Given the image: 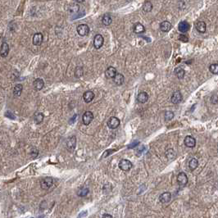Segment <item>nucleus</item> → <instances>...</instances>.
<instances>
[{
    "mask_svg": "<svg viewBox=\"0 0 218 218\" xmlns=\"http://www.w3.org/2000/svg\"><path fill=\"white\" fill-rule=\"evenodd\" d=\"M118 166L121 171L123 172H129L133 166V164L131 161L127 160V159H122L119 161Z\"/></svg>",
    "mask_w": 218,
    "mask_h": 218,
    "instance_id": "f257e3e1",
    "label": "nucleus"
},
{
    "mask_svg": "<svg viewBox=\"0 0 218 218\" xmlns=\"http://www.w3.org/2000/svg\"><path fill=\"white\" fill-rule=\"evenodd\" d=\"M53 184V179L52 177L43 178L40 180V187L42 189H48Z\"/></svg>",
    "mask_w": 218,
    "mask_h": 218,
    "instance_id": "f03ea898",
    "label": "nucleus"
},
{
    "mask_svg": "<svg viewBox=\"0 0 218 218\" xmlns=\"http://www.w3.org/2000/svg\"><path fill=\"white\" fill-rule=\"evenodd\" d=\"M76 30L80 36H86L89 33V27L86 24H80L77 26Z\"/></svg>",
    "mask_w": 218,
    "mask_h": 218,
    "instance_id": "7ed1b4c3",
    "label": "nucleus"
},
{
    "mask_svg": "<svg viewBox=\"0 0 218 218\" xmlns=\"http://www.w3.org/2000/svg\"><path fill=\"white\" fill-rule=\"evenodd\" d=\"M93 119H94V114L90 111H87L82 116V121L85 126H89L91 123Z\"/></svg>",
    "mask_w": 218,
    "mask_h": 218,
    "instance_id": "20e7f679",
    "label": "nucleus"
},
{
    "mask_svg": "<svg viewBox=\"0 0 218 218\" xmlns=\"http://www.w3.org/2000/svg\"><path fill=\"white\" fill-rule=\"evenodd\" d=\"M189 180H188V176L184 172H180L179 173L177 176V182L180 186H184L186 185L188 183Z\"/></svg>",
    "mask_w": 218,
    "mask_h": 218,
    "instance_id": "39448f33",
    "label": "nucleus"
},
{
    "mask_svg": "<svg viewBox=\"0 0 218 218\" xmlns=\"http://www.w3.org/2000/svg\"><path fill=\"white\" fill-rule=\"evenodd\" d=\"M103 43H104V39H103V37L101 34H98L94 36V48H95L96 49L100 48L103 45Z\"/></svg>",
    "mask_w": 218,
    "mask_h": 218,
    "instance_id": "423d86ee",
    "label": "nucleus"
},
{
    "mask_svg": "<svg viewBox=\"0 0 218 218\" xmlns=\"http://www.w3.org/2000/svg\"><path fill=\"white\" fill-rule=\"evenodd\" d=\"M182 94L180 91H175L172 94V98H171V101L173 104H178L182 101Z\"/></svg>",
    "mask_w": 218,
    "mask_h": 218,
    "instance_id": "0eeeda50",
    "label": "nucleus"
},
{
    "mask_svg": "<svg viewBox=\"0 0 218 218\" xmlns=\"http://www.w3.org/2000/svg\"><path fill=\"white\" fill-rule=\"evenodd\" d=\"M120 125V120L116 117V116H112L108 121V126L110 129H116Z\"/></svg>",
    "mask_w": 218,
    "mask_h": 218,
    "instance_id": "6e6552de",
    "label": "nucleus"
},
{
    "mask_svg": "<svg viewBox=\"0 0 218 218\" xmlns=\"http://www.w3.org/2000/svg\"><path fill=\"white\" fill-rule=\"evenodd\" d=\"M184 145L188 148H194L196 145V139L191 135H187L184 140Z\"/></svg>",
    "mask_w": 218,
    "mask_h": 218,
    "instance_id": "1a4fd4ad",
    "label": "nucleus"
},
{
    "mask_svg": "<svg viewBox=\"0 0 218 218\" xmlns=\"http://www.w3.org/2000/svg\"><path fill=\"white\" fill-rule=\"evenodd\" d=\"M76 146V138L75 136H71L67 140V148L70 151H73Z\"/></svg>",
    "mask_w": 218,
    "mask_h": 218,
    "instance_id": "9d476101",
    "label": "nucleus"
},
{
    "mask_svg": "<svg viewBox=\"0 0 218 218\" xmlns=\"http://www.w3.org/2000/svg\"><path fill=\"white\" fill-rule=\"evenodd\" d=\"M172 200V194L170 192H164L159 196V201L161 203H168Z\"/></svg>",
    "mask_w": 218,
    "mask_h": 218,
    "instance_id": "9b49d317",
    "label": "nucleus"
},
{
    "mask_svg": "<svg viewBox=\"0 0 218 218\" xmlns=\"http://www.w3.org/2000/svg\"><path fill=\"white\" fill-rule=\"evenodd\" d=\"M43 40H44L43 34L41 33H35L34 34V36H33V39H32V43H33L34 45L40 46L41 45Z\"/></svg>",
    "mask_w": 218,
    "mask_h": 218,
    "instance_id": "f8f14e48",
    "label": "nucleus"
},
{
    "mask_svg": "<svg viewBox=\"0 0 218 218\" xmlns=\"http://www.w3.org/2000/svg\"><path fill=\"white\" fill-rule=\"evenodd\" d=\"M116 74H117L116 69L113 67H109L106 70V71H105V75L108 79H113L115 76L116 75Z\"/></svg>",
    "mask_w": 218,
    "mask_h": 218,
    "instance_id": "ddd939ff",
    "label": "nucleus"
},
{
    "mask_svg": "<svg viewBox=\"0 0 218 218\" xmlns=\"http://www.w3.org/2000/svg\"><path fill=\"white\" fill-rule=\"evenodd\" d=\"M189 28H190V26L189 24L187 22H180L178 25V30L180 32H182V33H185L187 31H189Z\"/></svg>",
    "mask_w": 218,
    "mask_h": 218,
    "instance_id": "4468645a",
    "label": "nucleus"
},
{
    "mask_svg": "<svg viewBox=\"0 0 218 218\" xmlns=\"http://www.w3.org/2000/svg\"><path fill=\"white\" fill-rule=\"evenodd\" d=\"M133 31L135 34H143V33L145 32V27L143 26V25H142L141 23L137 22L134 25Z\"/></svg>",
    "mask_w": 218,
    "mask_h": 218,
    "instance_id": "2eb2a0df",
    "label": "nucleus"
},
{
    "mask_svg": "<svg viewBox=\"0 0 218 218\" xmlns=\"http://www.w3.org/2000/svg\"><path fill=\"white\" fill-rule=\"evenodd\" d=\"M94 93L91 91V90H88V91L85 92L84 94H83V98H84L85 102L87 103H90L94 99Z\"/></svg>",
    "mask_w": 218,
    "mask_h": 218,
    "instance_id": "dca6fc26",
    "label": "nucleus"
},
{
    "mask_svg": "<svg viewBox=\"0 0 218 218\" xmlns=\"http://www.w3.org/2000/svg\"><path fill=\"white\" fill-rule=\"evenodd\" d=\"M196 26V30H197L199 33L203 34V33L206 32L207 25L204 22H198L196 23V26Z\"/></svg>",
    "mask_w": 218,
    "mask_h": 218,
    "instance_id": "f3484780",
    "label": "nucleus"
},
{
    "mask_svg": "<svg viewBox=\"0 0 218 218\" xmlns=\"http://www.w3.org/2000/svg\"><path fill=\"white\" fill-rule=\"evenodd\" d=\"M8 52H9V46L8 44L6 43V42H3L1 45V51H0V53H1V57H6L8 54Z\"/></svg>",
    "mask_w": 218,
    "mask_h": 218,
    "instance_id": "a211bd4d",
    "label": "nucleus"
},
{
    "mask_svg": "<svg viewBox=\"0 0 218 218\" xmlns=\"http://www.w3.org/2000/svg\"><path fill=\"white\" fill-rule=\"evenodd\" d=\"M172 24L169 22L164 21L160 24V30L162 32H168L172 29Z\"/></svg>",
    "mask_w": 218,
    "mask_h": 218,
    "instance_id": "6ab92c4d",
    "label": "nucleus"
},
{
    "mask_svg": "<svg viewBox=\"0 0 218 218\" xmlns=\"http://www.w3.org/2000/svg\"><path fill=\"white\" fill-rule=\"evenodd\" d=\"M149 99V95L146 92H140L137 96V100L140 103H146Z\"/></svg>",
    "mask_w": 218,
    "mask_h": 218,
    "instance_id": "aec40b11",
    "label": "nucleus"
},
{
    "mask_svg": "<svg viewBox=\"0 0 218 218\" xmlns=\"http://www.w3.org/2000/svg\"><path fill=\"white\" fill-rule=\"evenodd\" d=\"M33 85H34V89L36 90H41L44 88V80H42V79L38 78V79H36L34 81Z\"/></svg>",
    "mask_w": 218,
    "mask_h": 218,
    "instance_id": "412c9836",
    "label": "nucleus"
},
{
    "mask_svg": "<svg viewBox=\"0 0 218 218\" xmlns=\"http://www.w3.org/2000/svg\"><path fill=\"white\" fill-rule=\"evenodd\" d=\"M124 80H125V77H124L123 75L120 74V73H117L116 75L113 78L114 83L116 84L117 85H121L124 83Z\"/></svg>",
    "mask_w": 218,
    "mask_h": 218,
    "instance_id": "4be33fe9",
    "label": "nucleus"
},
{
    "mask_svg": "<svg viewBox=\"0 0 218 218\" xmlns=\"http://www.w3.org/2000/svg\"><path fill=\"white\" fill-rule=\"evenodd\" d=\"M198 166V161L196 158H191L189 161V168L191 172L194 171L195 169Z\"/></svg>",
    "mask_w": 218,
    "mask_h": 218,
    "instance_id": "5701e85b",
    "label": "nucleus"
},
{
    "mask_svg": "<svg viewBox=\"0 0 218 218\" xmlns=\"http://www.w3.org/2000/svg\"><path fill=\"white\" fill-rule=\"evenodd\" d=\"M102 22H103V24L104 26H110L111 23L112 22V19L111 15L109 13L104 14L103 17V19H102Z\"/></svg>",
    "mask_w": 218,
    "mask_h": 218,
    "instance_id": "b1692460",
    "label": "nucleus"
},
{
    "mask_svg": "<svg viewBox=\"0 0 218 218\" xmlns=\"http://www.w3.org/2000/svg\"><path fill=\"white\" fill-rule=\"evenodd\" d=\"M44 118V116L41 112H35L34 115V120L36 124H40L43 122Z\"/></svg>",
    "mask_w": 218,
    "mask_h": 218,
    "instance_id": "393cba45",
    "label": "nucleus"
},
{
    "mask_svg": "<svg viewBox=\"0 0 218 218\" xmlns=\"http://www.w3.org/2000/svg\"><path fill=\"white\" fill-rule=\"evenodd\" d=\"M22 89H23L22 85H21V84H18V85H17L14 87V89H13V94H14V96H16V97H19V96L22 94Z\"/></svg>",
    "mask_w": 218,
    "mask_h": 218,
    "instance_id": "a878e982",
    "label": "nucleus"
},
{
    "mask_svg": "<svg viewBox=\"0 0 218 218\" xmlns=\"http://www.w3.org/2000/svg\"><path fill=\"white\" fill-rule=\"evenodd\" d=\"M175 74L179 79H182V78H184V75H185V71L181 67H176L175 69Z\"/></svg>",
    "mask_w": 218,
    "mask_h": 218,
    "instance_id": "bb28decb",
    "label": "nucleus"
},
{
    "mask_svg": "<svg viewBox=\"0 0 218 218\" xmlns=\"http://www.w3.org/2000/svg\"><path fill=\"white\" fill-rule=\"evenodd\" d=\"M153 9V3L150 1H145L143 5V10L145 12H149Z\"/></svg>",
    "mask_w": 218,
    "mask_h": 218,
    "instance_id": "cd10ccee",
    "label": "nucleus"
},
{
    "mask_svg": "<svg viewBox=\"0 0 218 218\" xmlns=\"http://www.w3.org/2000/svg\"><path fill=\"white\" fill-rule=\"evenodd\" d=\"M79 9H80V7L76 3H72L69 6V11L71 13H76L79 11Z\"/></svg>",
    "mask_w": 218,
    "mask_h": 218,
    "instance_id": "c85d7f7f",
    "label": "nucleus"
},
{
    "mask_svg": "<svg viewBox=\"0 0 218 218\" xmlns=\"http://www.w3.org/2000/svg\"><path fill=\"white\" fill-rule=\"evenodd\" d=\"M166 156L169 160H173V159L176 157V152L172 149H168V150L166 151Z\"/></svg>",
    "mask_w": 218,
    "mask_h": 218,
    "instance_id": "c756f323",
    "label": "nucleus"
},
{
    "mask_svg": "<svg viewBox=\"0 0 218 218\" xmlns=\"http://www.w3.org/2000/svg\"><path fill=\"white\" fill-rule=\"evenodd\" d=\"M209 71L212 72V74L218 75V64H217V63H213L212 65H210V67H209Z\"/></svg>",
    "mask_w": 218,
    "mask_h": 218,
    "instance_id": "7c9ffc66",
    "label": "nucleus"
},
{
    "mask_svg": "<svg viewBox=\"0 0 218 218\" xmlns=\"http://www.w3.org/2000/svg\"><path fill=\"white\" fill-rule=\"evenodd\" d=\"M89 190L88 188H81L80 189H79L77 194H78V196H80V197H85V196H86V195L89 194Z\"/></svg>",
    "mask_w": 218,
    "mask_h": 218,
    "instance_id": "2f4dec72",
    "label": "nucleus"
},
{
    "mask_svg": "<svg viewBox=\"0 0 218 218\" xmlns=\"http://www.w3.org/2000/svg\"><path fill=\"white\" fill-rule=\"evenodd\" d=\"M164 117H165V120L166 121H168V120H171L174 117V113H173V112L172 111H166V112H165V114H164Z\"/></svg>",
    "mask_w": 218,
    "mask_h": 218,
    "instance_id": "473e14b6",
    "label": "nucleus"
},
{
    "mask_svg": "<svg viewBox=\"0 0 218 218\" xmlns=\"http://www.w3.org/2000/svg\"><path fill=\"white\" fill-rule=\"evenodd\" d=\"M82 75H83V68L80 67H76L75 71V76L77 77V78H80Z\"/></svg>",
    "mask_w": 218,
    "mask_h": 218,
    "instance_id": "72a5a7b5",
    "label": "nucleus"
},
{
    "mask_svg": "<svg viewBox=\"0 0 218 218\" xmlns=\"http://www.w3.org/2000/svg\"><path fill=\"white\" fill-rule=\"evenodd\" d=\"M179 40H180V41H182V42H185V43L189 41L188 37L186 35H184V34H180L179 35Z\"/></svg>",
    "mask_w": 218,
    "mask_h": 218,
    "instance_id": "f704fd0d",
    "label": "nucleus"
},
{
    "mask_svg": "<svg viewBox=\"0 0 218 218\" xmlns=\"http://www.w3.org/2000/svg\"><path fill=\"white\" fill-rule=\"evenodd\" d=\"M115 151H116L115 149H108V150H107V151L103 153V157H107L108 156H109L110 154H112V153L113 152H115Z\"/></svg>",
    "mask_w": 218,
    "mask_h": 218,
    "instance_id": "c9c22d12",
    "label": "nucleus"
},
{
    "mask_svg": "<svg viewBox=\"0 0 218 218\" xmlns=\"http://www.w3.org/2000/svg\"><path fill=\"white\" fill-rule=\"evenodd\" d=\"M5 116H7V117L10 118V119H13V120L15 119V116L12 114L10 111H7V112L5 113Z\"/></svg>",
    "mask_w": 218,
    "mask_h": 218,
    "instance_id": "e433bc0d",
    "label": "nucleus"
},
{
    "mask_svg": "<svg viewBox=\"0 0 218 218\" xmlns=\"http://www.w3.org/2000/svg\"><path fill=\"white\" fill-rule=\"evenodd\" d=\"M211 102L213 104H216L218 102V95H212V97L211 98Z\"/></svg>",
    "mask_w": 218,
    "mask_h": 218,
    "instance_id": "4c0bfd02",
    "label": "nucleus"
},
{
    "mask_svg": "<svg viewBox=\"0 0 218 218\" xmlns=\"http://www.w3.org/2000/svg\"><path fill=\"white\" fill-rule=\"evenodd\" d=\"M138 144H139V141H135V142L132 143V144L128 146V149H133V148H135V146H137Z\"/></svg>",
    "mask_w": 218,
    "mask_h": 218,
    "instance_id": "58836bf2",
    "label": "nucleus"
},
{
    "mask_svg": "<svg viewBox=\"0 0 218 218\" xmlns=\"http://www.w3.org/2000/svg\"><path fill=\"white\" fill-rule=\"evenodd\" d=\"M102 218H113V217H112L111 215H109V214H104Z\"/></svg>",
    "mask_w": 218,
    "mask_h": 218,
    "instance_id": "ea45409f",
    "label": "nucleus"
}]
</instances>
